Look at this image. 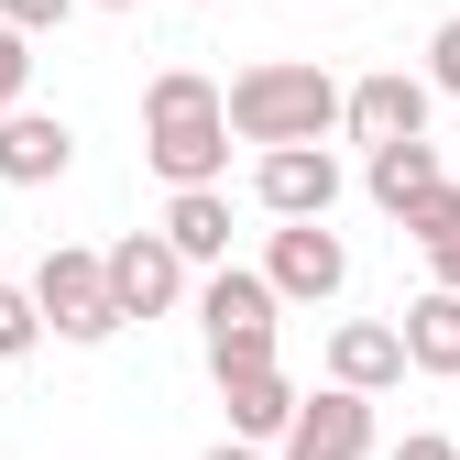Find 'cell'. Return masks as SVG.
I'll return each instance as SVG.
<instances>
[{"label":"cell","instance_id":"6da1fadb","mask_svg":"<svg viewBox=\"0 0 460 460\" xmlns=\"http://www.w3.org/2000/svg\"><path fill=\"white\" fill-rule=\"evenodd\" d=\"M143 164L164 187H219V164H230V88L198 77V66H164L143 88Z\"/></svg>","mask_w":460,"mask_h":460},{"label":"cell","instance_id":"7a4b0ae2","mask_svg":"<svg viewBox=\"0 0 460 460\" xmlns=\"http://www.w3.org/2000/svg\"><path fill=\"white\" fill-rule=\"evenodd\" d=\"M340 110H351V88L307 55H263V66L230 77V132L242 143H329Z\"/></svg>","mask_w":460,"mask_h":460},{"label":"cell","instance_id":"3957f363","mask_svg":"<svg viewBox=\"0 0 460 460\" xmlns=\"http://www.w3.org/2000/svg\"><path fill=\"white\" fill-rule=\"evenodd\" d=\"M274 274H242V263H219L208 274V296H198V329H208V373H242V362H274Z\"/></svg>","mask_w":460,"mask_h":460},{"label":"cell","instance_id":"277c9868","mask_svg":"<svg viewBox=\"0 0 460 460\" xmlns=\"http://www.w3.org/2000/svg\"><path fill=\"white\" fill-rule=\"evenodd\" d=\"M33 296H44V329L55 340H110V329H132L121 296H110V252H77V242H55L33 263Z\"/></svg>","mask_w":460,"mask_h":460},{"label":"cell","instance_id":"5b68a950","mask_svg":"<svg viewBox=\"0 0 460 460\" xmlns=\"http://www.w3.org/2000/svg\"><path fill=\"white\" fill-rule=\"evenodd\" d=\"M263 274H274V296L329 307L340 285H351V252H340V230H329V219H285V230H274V252H263Z\"/></svg>","mask_w":460,"mask_h":460},{"label":"cell","instance_id":"8992f818","mask_svg":"<svg viewBox=\"0 0 460 460\" xmlns=\"http://www.w3.org/2000/svg\"><path fill=\"white\" fill-rule=\"evenodd\" d=\"M274 449H285V460H373V394H362V384L307 394V406H296V428H285Z\"/></svg>","mask_w":460,"mask_h":460},{"label":"cell","instance_id":"52a82bcc","mask_svg":"<svg viewBox=\"0 0 460 460\" xmlns=\"http://www.w3.org/2000/svg\"><path fill=\"white\" fill-rule=\"evenodd\" d=\"M252 198H263L274 219H329V208H340V164H329V143H263Z\"/></svg>","mask_w":460,"mask_h":460},{"label":"cell","instance_id":"ba28073f","mask_svg":"<svg viewBox=\"0 0 460 460\" xmlns=\"http://www.w3.org/2000/svg\"><path fill=\"white\" fill-rule=\"evenodd\" d=\"M110 296H121V318H164L187 296V252L164 242V230H121V242H110Z\"/></svg>","mask_w":460,"mask_h":460},{"label":"cell","instance_id":"9c48e42d","mask_svg":"<svg viewBox=\"0 0 460 460\" xmlns=\"http://www.w3.org/2000/svg\"><path fill=\"white\" fill-rule=\"evenodd\" d=\"M351 143H417L428 132V77H406V66H373L362 88H351Z\"/></svg>","mask_w":460,"mask_h":460},{"label":"cell","instance_id":"30bf717a","mask_svg":"<svg viewBox=\"0 0 460 460\" xmlns=\"http://www.w3.org/2000/svg\"><path fill=\"white\" fill-rule=\"evenodd\" d=\"M417 362H406V329L394 318H340L329 329V384H362V394H384V384H406Z\"/></svg>","mask_w":460,"mask_h":460},{"label":"cell","instance_id":"8fae6325","mask_svg":"<svg viewBox=\"0 0 460 460\" xmlns=\"http://www.w3.org/2000/svg\"><path fill=\"white\" fill-rule=\"evenodd\" d=\"M66 164H77V132L55 110H12L0 121V187H55Z\"/></svg>","mask_w":460,"mask_h":460},{"label":"cell","instance_id":"7c38bea8","mask_svg":"<svg viewBox=\"0 0 460 460\" xmlns=\"http://www.w3.org/2000/svg\"><path fill=\"white\" fill-rule=\"evenodd\" d=\"M362 187H373V208L384 219H417L449 176H438V143L417 132V143H373V164H362Z\"/></svg>","mask_w":460,"mask_h":460},{"label":"cell","instance_id":"4fadbf2b","mask_svg":"<svg viewBox=\"0 0 460 460\" xmlns=\"http://www.w3.org/2000/svg\"><path fill=\"white\" fill-rule=\"evenodd\" d=\"M219 406H230V438H285L307 394L285 384L274 362H242V373H219Z\"/></svg>","mask_w":460,"mask_h":460},{"label":"cell","instance_id":"5bb4252c","mask_svg":"<svg viewBox=\"0 0 460 460\" xmlns=\"http://www.w3.org/2000/svg\"><path fill=\"white\" fill-rule=\"evenodd\" d=\"M394 329H406V362H417V373H438V384L460 373V285H428Z\"/></svg>","mask_w":460,"mask_h":460},{"label":"cell","instance_id":"9a60e30c","mask_svg":"<svg viewBox=\"0 0 460 460\" xmlns=\"http://www.w3.org/2000/svg\"><path fill=\"white\" fill-rule=\"evenodd\" d=\"M164 242H176L187 263H230V198H219V187H176V208H164Z\"/></svg>","mask_w":460,"mask_h":460},{"label":"cell","instance_id":"2e32d148","mask_svg":"<svg viewBox=\"0 0 460 460\" xmlns=\"http://www.w3.org/2000/svg\"><path fill=\"white\" fill-rule=\"evenodd\" d=\"M406 242L428 252V274H438V285H460V187H438V198L406 219Z\"/></svg>","mask_w":460,"mask_h":460},{"label":"cell","instance_id":"e0dca14e","mask_svg":"<svg viewBox=\"0 0 460 460\" xmlns=\"http://www.w3.org/2000/svg\"><path fill=\"white\" fill-rule=\"evenodd\" d=\"M33 340H44V296H33V285H12V274H0V362H22Z\"/></svg>","mask_w":460,"mask_h":460},{"label":"cell","instance_id":"ac0fdd59","mask_svg":"<svg viewBox=\"0 0 460 460\" xmlns=\"http://www.w3.org/2000/svg\"><path fill=\"white\" fill-rule=\"evenodd\" d=\"M22 88H33V33H22V22H0V121L22 110Z\"/></svg>","mask_w":460,"mask_h":460},{"label":"cell","instance_id":"d6986e66","mask_svg":"<svg viewBox=\"0 0 460 460\" xmlns=\"http://www.w3.org/2000/svg\"><path fill=\"white\" fill-rule=\"evenodd\" d=\"M428 88H449V99H460V12L428 33Z\"/></svg>","mask_w":460,"mask_h":460},{"label":"cell","instance_id":"ffe728a7","mask_svg":"<svg viewBox=\"0 0 460 460\" xmlns=\"http://www.w3.org/2000/svg\"><path fill=\"white\" fill-rule=\"evenodd\" d=\"M66 12H77V0H0V22H22V33H55Z\"/></svg>","mask_w":460,"mask_h":460},{"label":"cell","instance_id":"44dd1931","mask_svg":"<svg viewBox=\"0 0 460 460\" xmlns=\"http://www.w3.org/2000/svg\"><path fill=\"white\" fill-rule=\"evenodd\" d=\"M394 460H460V438H438V428H406V449Z\"/></svg>","mask_w":460,"mask_h":460},{"label":"cell","instance_id":"7402d4cb","mask_svg":"<svg viewBox=\"0 0 460 460\" xmlns=\"http://www.w3.org/2000/svg\"><path fill=\"white\" fill-rule=\"evenodd\" d=\"M208 460H263V438H219V449H208Z\"/></svg>","mask_w":460,"mask_h":460},{"label":"cell","instance_id":"603a6c76","mask_svg":"<svg viewBox=\"0 0 460 460\" xmlns=\"http://www.w3.org/2000/svg\"><path fill=\"white\" fill-rule=\"evenodd\" d=\"M99 12H132V0H99Z\"/></svg>","mask_w":460,"mask_h":460}]
</instances>
